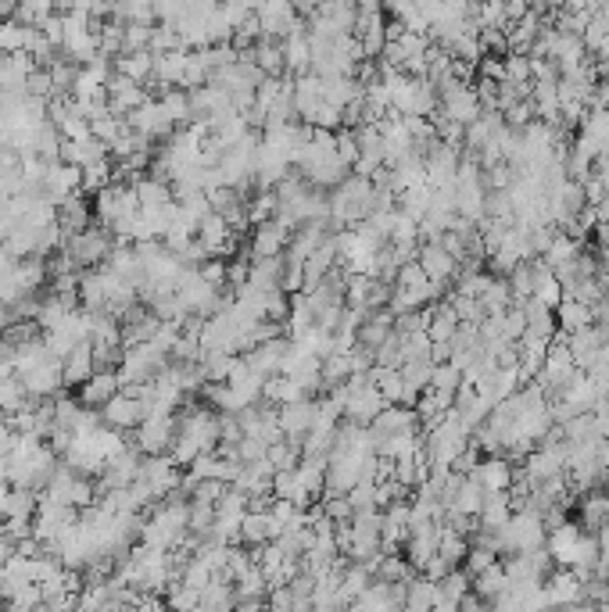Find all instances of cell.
<instances>
[{
    "label": "cell",
    "mask_w": 609,
    "mask_h": 612,
    "mask_svg": "<svg viewBox=\"0 0 609 612\" xmlns=\"http://www.w3.org/2000/svg\"><path fill=\"white\" fill-rule=\"evenodd\" d=\"M140 480H144L147 487H151V494H155L158 502H165L169 494L183 491V473L180 466L169 459V455H155V459H144V466H140Z\"/></svg>",
    "instance_id": "7"
},
{
    "label": "cell",
    "mask_w": 609,
    "mask_h": 612,
    "mask_svg": "<svg viewBox=\"0 0 609 612\" xmlns=\"http://www.w3.org/2000/svg\"><path fill=\"white\" fill-rule=\"evenodd\" d=\"M552 612H574V609H552Z\"/></svg>",
    "instance_id": "49"
},
{
    "label": "cell",
    "mask_w": 609,
    "mask_h": 612,
    "mask_svg": "<svg viewBox=\"0 0 609 612\" xmlns=\"http://www.w3.org/2000/svg\"><path fill=\"white\" fill-rule=\"evenodd\" d=\"M18 380L26 383V391H29V398H33V401L58 398V394L65 391V373H61V362H58V358H47V362H40L36 369L22 373Z\"/></svg>",
    "instance_id": "13"
},
{
    "label": "cell",
    "mask_w": 609,
    "mask_h": 612,
    "mask_svg": "<svg viewBox=\"0 0 609 612\" xmlns=\"http://www.w3.org/2000/svg\"><path fill=\"white\" fill-rule=\"evenodd\" d=\"M198 272H201V280H205V283H212L215 290H219V287H226V262H219V258H208V262L201 265Z\"/></svg>",
    "instance_id": "43"
},
{
    "label": "cell",
    "mask_w": 609,
    "mask_h": 612,
    "mask_svg": "<svg viewBox=\"0 0 609 612\" xmlns=\"http://www.w3.org/2000/svg\"><path fill=\"white\" fill-rule=\"evenodd\" d=\"M165 602H169V612H198L201 591H194V587H187L183 580H176V584H169V591H165Z\"/></svg>",
    "instance_id": "37"
},
{
    "label": "cell",
    "mask_w": 609,
    "mask_h": 612,
    "mask_svg": "<svg viewBox=\"0 0 609 612\" xmlns=\"http://www.w3.org/2000/svg\"><path fill=\"white\" fill-rule=\"evenodd\" d=\"M287 355H291V340L276 337V340H266V344H258V348H251L248 355H241V358L248 362L251 373H258V376H266V380H273V376L284 373Z\"/></svg>",
    "instance_id": "14"
},
{
    "label": "cell",
    "mask_w": 609,
    "mask_h": 612,
    "mask_svg": "<svg viewBox=\"0 0 609 612\" xmlns=\"http://www.w3.org/2000/svg\"><path fill=\"white\" fill-rule=\"evenodd\" d=\"M509 591V577H506V566H491V570H484V573H477L473 577V595L481 598V602H488V605H495L498 598L506 595Z\"/></svg>",
    "instance_id": "27"
},
{
    "label": "cell",
    "mask_w": 609,
    "mask_h": 612,
    "mask_svg": "<svg viewBox=\"0 0 609 612\" xmlns=\"http://www.w3.org/2000/svg\"><path fill=\"white\" fill-rule=\"evenodd\" d=\"M513 516V502H509V491L506 494H484V505H481V530H502Z\"/></svg>",
    "instance_id": "29"
},
{
    "label": "cell",
    "mask_w": 609,
    "mask_h": 612,
    "mask_svg": "<svg viewBox=\"0 0 609 612\" xmlns=\"http://www.w3.org/2000/svg\"><path fill=\"white\" fill-rule=\"evenodd\" d=\"M104 90H108V108H112L115 119H129L133 111L144 108V104L151 101L144 86L133 83V79H126V76H119V72L108 79V86H104Z\"/></svg>",
    "instance_id": "15"
},
{
    "label": "cell",
    "mask_w": 609,
    "mask_h": 612,
    "mask_svg": "<svg viewBox=\"0 0 609 612\" xmlns=\"http://www.w3.org/2000/svg\"><path fill=\"white\" fill-rule=\"evenodd\" d=\"M280 537L273 516L269 512H248L241 523V544H251V548H262V544H273Z\"/></svg>",
    "instance_id": "26"
},
{
    "label": "cell",
    "mask_w": 609,
    "mask_h": 612,
    "mask_svg": "<svg viewBox=\"0 0 609 612\" xmlns=\"http://www.w3.org/2000/svg\"><path fill=\"white\" fill-rule=\"evenodd\" d=\"M36 509H40V494L26 491V487H8L4 502H0V516H4V523H33Z\"/></svg>",
    "instance_id": "18"
},
{
    "label": "cell",
    "mask_w": 609,
    "mask_h": 612,
    "mask_svg": "<svg viewBox=\"0 0 609 612\" xmlns=\"http://www.w3.org/2000/svg\"><path fill=\"white\" fill-rule=\"evenodd\" d=\"M15 555H18V541L8 534V530H0V566H8Z\"/></svg>",
    "instance_id": "44"
},
{
    "label": "cell",
    "mask_w": 609,
    "mask_h": 612,
    "mask_svg": "<svg viewBox=\"0 0 609 612\" xmlns=\"http://www.w3.org/2000/svg\"><path fill=\"white\" fill-rule=\"evenodd\" d=\"M112 247H115L112 230H104V226H90V230L76 233V237H65L61 251L72 258V265H76L79 272H90V269H101V265L108 262Z\"/></svg>",
    "instance_id": "3"
},
{
    "label": "cell",
    "mask_w": 609,
    "mask_h": 612,
    "mask_svg": "<svg viewBox=\"0 0 609 612\" xmlns=\"http://www.w3.org/2000/svg\"><path fill=\"white\" fill-rule=\"evenodd\" d=\"M176 412H151L144 423L133 430V448L144 455V459H155V455H169L172 441H176Z\"/></svg>",
    "instance_id": "5"
},
{
    "label": "cell",
    "mask_w": 609,
    "mask_h": 612,
    "mask_svg": "<svg viewBox=\"0 0 609 612\" xmlns=\"http://www.w3.org/2000/svg\"><path fill=\"white\" fill-rule=\"evenodd\" d=\"M47 287V262L43 258H26L15 262L4 276H0V305H22V301L40 298V290Z\"/></svg>",
    "instance_id": "2"
},
{
    "label": "cell",
    "mask_w": 609,
    "mask_h": 612,
    "mask_svg": "<svg viewBox=\"0 0 609 612\" xmlns=\"http://www.w3.org/2000/svg\"><path fill=\"white\" fill-rule=\"evenodd\" d=\"M11 326H15V312H11L8 305H0V337H4Z\"/></svg>",
    "instance_id": "46"
},
{
    "label": "cell",
    "mask_w": 609,
    "mask_h": 612,
    "mask_svg": "<svg viewBox=\"0 0 609 612\" xmlns=\"http://www.w3.org/2000/svg\"><path fill=\"white\" fill-rule=\"evenodd\" d=\"M115 183V162L112 158H104V162H94L83 169V194H101L104 187H112Z\"/></svg>",
    "instance_id": "35"
},
{
    "label": "cell",
    "mask_w": 609,
    "mask_h": 612,
    "mask_svg": "<svg viewBox=\"0 0 609 612\" xmlns=\"http://www.w3.org/2000/svg\"><path fill=\"white\" fill-rule=\"evenodd\" d=\"M466 595H473L470 573L452 570L445 580H438V598H434V612H459V605L466 602Z\"/></svg>",
    "instance_id": "19"
},
{
    "label": "cell",
    "mask_w": 609,
    "mask_h": 612,
    "mask_svg": "<svg viewBox=\"0 0 609 612\" xmlns=\"http://www.w3.org/2000/svg\"><path fill=\"white\" fill-rule=\"evenodd\" d=\"M26 40H29V29H26V26H18L15 18L0 26V54H4V58H11V54H22V51H26Z\"/></svg>",
    "instance_id": "38"
},
{
    "label": "cell",
    "mask_w": 609,
    "mask_h": 612,
    "mask_svg": "<svg viewBox=\"0 0 609 612\" xmlns=\"http://www.w3.org/2000/svg\"><path fill=\"white\" fill-rule=\"evenodd\" d=\"M284 65L291 68L294 76H305L312 72V40H309V26H298L291 36L284 40Z\"/></svg>",
    "instance_id": "23"
},
{
    "label": "cell",
    "mask_w": 609,
    "mask_h": 612,
    "mask_svg": "<svg viewBox=\"0 0 609 612\" xmlns=\"http://www.w3.org/2000/svg\"><path fill=\"white\" fill-rule=\"evenodd\" d=\"M115 72L126 79H133V83H151V76H155V54L151 51H137V54H122L119 61H115Z\"/></svg>",
    "instance_id": "31"
},
{
    "label": "cell",
    "mask_w": 609,
    "mask_h": 612,
    "mask_svg": "<svg viewBox=\"0 0 609 612\" xmlns=\"http://www.w3.org/2000/svg\"><path fill=\"white\" fill-rule=\"evenodd\" d=\"M101 419H104V426H112V430L126 434V430H137V426L147 419V405L133 391H119L101 408Z\"/></svg>",
    "instance_id": "10"
},
{
    "label": "cell",
    "mask_w": 609,
    "mask_h": 612,
    "mask_svg": "<svg viewBox=\"0 0 609 612\" xmlns=\"http://www.w3.org/2000/svg\"><path fill=\"white\" fill-rule=\"evenodd\" d=\"M276 416H280V434L291 448H305V437L312 434V423H316V401H294V405H284L276 408Z\"/></svg>",
    "instance_id": "8"
},
{
    "label": "cell",
    "mask_w": 609,
    "mask_h": 612,
    "mask_svg": "<svg viewBox=\"0 0 609 612\" xmlns=\"http://www.w3.org/2000/svg\"><path fill=\"white\" fill-rule=\"evenodd\" d=\"M251 61H255V65L262 68L269 79H280V72L287 68L284 65V43H280V40H266V36H262V40L251 47Z\"/></svg>",
    "instance_id": "28"
},
{
    "label": "cell",
    "mask_w": 609,
    "mask_h": 612,
    "mask_svg": "<svg viewBox=\"0 0 609 612\" xmlns=\"http://www.w3.org/2000/svg\"><path fill=\"white\" fill-rule=\"evenodd\" d=\"M151 36H155V26H126V54L151 51Z\"/></svg>",
    "instance_id": "42"
},
{
    "label": "cell",
    "mask_w": 609,
    "mask_h": 612,
    "mask_svg": "<svg viewBox=\"0 0 609 612\" xmlns=\"http://www.w3.org/2000/svg\"><path fill=\"white\" fill-rule=\"evenodd\" d=\"M255 18H258V29H262V36H266V40H287V36L301 26L298 8H294V4H287V0L258 4Z\"/></svg>",
    "instance_id": "9"
},
{
    "label": "cell",
    "mask_w": 609,
    "mask_h": 612,
    "mask_svg": "<svg viewBox=\"0 0 609 612\" xmlns=\"http://www.w3.org/2000/svg\"><path fill=\"white\" fill-rule=\"evenodd\" d=\"M348 502H352L355 516H359V512H377V480H362L359 487H352Z\"/></svg>",
    "instance_id": "39"
},
{
    "label": "cell",
    "mask_w": 609,
    "mask_h": 612,
    "mask_svg": "<svg viewBox=\"0 0 609 612\" xmlns=\"http://www.w3.org/2000/svg\"><path fill=\"white\" fill-rule=\"evenodd\" d=\"M556 323L563 326V330H567V337H570V333L588 330V326L595 323V308L581 305V301H574V298H563V301H559V308H556Z\"/></svg>",
    "instance_id": "30"
},
{
    "label": "cell",
    "mask_w": 609,
    "mask_h": 612,
    "mask_svg": "<svg viewBox=\"0 0 609 612\" xmlns=\"http://www.w3.org/2000/svg\"><path fill=\"white\" fill-rule=\"evenodd\" d=\"M90 222H94V208L83 201V194H72L58 204V226L65 237H76V233L90 230Z\"/></svg>",
    "instance_id": "20"
},
{
    "label": "cell",
    "mask_w": 609,
    "mask_h": 612,
    "mask_svg": "<svg viewBox=\"0 0 609 612\" xmlns=\"http://www.w3.org/2000/svg\"><path fill=\"white\" fill-rule=\"evenodd\" d=\"M15 8H18V4H0V26H4V22H11V18H15Z\"/></svg>",
    "instance_id": "48"
},
{
    "label": "cell",
    "mask_w": 609,
    "mask_h": 612,
    "mask_svg": "<svg viewBox=\"0 0 609 612\" xmlns=\"http://www.w3.org/2000/svg\"><path fill=\"white\" fill-rule=\"evenodd\" d=\"M94 215H97V222H101L104 230H112L115 222L137 219V215H140L137 190L126 187V183H112V187H104L101 194L94 197Z\"/></svg>",
    "instance_id": "6"
},
{
    "label": "cell",
    "mask_w": 609,
    "mask_h": 612,
    "mask_svg": "<svg viewBox=\"0 0 609 612\" xmlns=\"http://www.w3.org/2000/svg\"><path fill=\"white\" fill-rule=\"evenodd\" d=\"M473 480L481 484L484 494H506L513 487V466L506 459H484L473 469Z\"/></svg>",
    "instance_id": "21"
},
{
    "label": "cell",
    "mask_w": 609,
    "mask_h": 612,
    "mask_svg": "<svg viewBox=\"0 0 609 612\" xmlns=\"http://www.w3.org/2000/svg\"><path fill=\"white\" fill-rule=\"evenodd\" d=\"M266 401L273 408H284L294 405V401H309V394L301 391L291 376H273V380H266Z\"/></svg>",
    "instance_id": "33"
},
{
    "label": "cell",
    "mask_w": 609,
    "mask_h": 612,
    "mask_svg": "<svg viewBox=\"0 0 609 612\" xmlns=\"http://www.w3.org/2000/svg\"><path fill=\"white\" fill-rule=\"evenodd\" d=\"M341 391H344V416H348V423L362 426V430L377 423V416L387 408L380 391L369 383V373L352 376L348 383H341Z\"/></svg>",
    "instance_id": "4"
},
{
    "label": "cell",
    "mask_w": 609,
    "mask_h": 612,
    "mask_svg": "<svg viewBox=\"0 0 609 612\" xmlns=\"http://www.w3.org/2000/svg\"><path fill=\"white\" fill-rule=\"evenodd\" d=\"M323 512H326V519H330L334 527H348V523L355 519V509H352V502H348V498H326Z\"/></svg>",
    "instance_id": "41"
},
{
    "label": "cell",
    "mask_w": 609,
    "mask_h": 612,
    "mask_svg": "<svg viewBox=\"0 0 609 612\" xmlns=\"http://www.w3.org/2000/svg\"><path fill=\"white\" fill-rule=\"evenodd\" d=\"M373 215V179L348 176L330 194V226H359Z\"/></svg>",
    "instance_id": "1"
},
{
    "label": "cell",
    "mask_w": 609,
    "mask_h": 612,
    "mask_svg": "<svg viewBox=\"0 0 609 612\" xmlns=\"http://www.w3.org/2000/svg\"><path fill=\"white\" fill-rule=\"evenodd\" d=\"M291 233L280 219H269L262 222V226H255V233H251V244H248V258L255 262V258H284L287 244H291Z\"/></svg>",
    "instance_id": "12"
},
{
    "label": "cell",
    "mask_w": 609,
    "mask_h": 612,
    "mask_svg": "<svg viewBox=\"0 0 609 612\" xmlns=\"http://www.w3.org/2000/svg\"><path fill=\"white\" fill-rule=\"evenodd\" d=\"M158 101H162L165 115H169L176 129L190 126V122H194V111H190V94H187V90H162V94H158Z\"/></svg>",
    "instance_id": "34"
},
{
    "label": "cell",
    "mask_w": 609,
    "mask_h": 612,
    "mask_svg": "<svg viewBox=\"0 0 609 612\" xmlns=\"http://www.w3.org/2000/svg\"><path fill=\"white\" fill-rule=\"evenodd\" d=\"M133 190H137L140 212H165V208L176 201V197H172V187L158 176H144Z\"/></svg>",
    "instance_id": "25"
},
{
    "label": "cell",
    "mask_w": 609,
    "mask_h": 612,
    "mask_svg": "<svg viewBox=\"0 0 609 612\" xmlns=\"http://www.w3.org/2000/svg\"><path fill=\"white\" fill-rule=\"evenodd\" d=\"M119 391H122L119 373H94V380L79 387V405L97 408V412H101V408L108 405V401H112Z\"/></svg>",
    "instance_id": "22"
},
{
    "label": "cell",
    "mask_w": 609,
    "mask_h": 612,
    "mask_svg": "<svg viewBox=\"0 0 609 612\" xmlns=\"http://www.w3.org/2000/svg\"><path fill=\"white\" fill-rule=\"evenodd\" d=\"M26 94L36 97V101H47V104L54 101V83H51V72H47V68H36L33 76H29Z\"/></svg>",
    "instance_id": "40"
},
{
    "label": "cell",
    "mask_w": 609,
    "mask_h": 612,
    "mask_svg": "<svg viewBox=\"0 0 609 612\" xmlns=\"http://www.w3.org/2000/svg\"><path fill=\"white\" fill-rule=\"evenodd\" d=\"M61 373H65V387H83V383L94 380V344H79L65 362H61Z\"/></svg>",
    "instance_id": "24"
},
{
    "label": "cell",
    "mask_w": 609,
    "mask_h": 612,
    "mask_svg": "<svg viewBox=\"0 0 609 612\" xmlns=\"http://www.w3.org/2000/svg\"><path fill=\"white\" fill-rule=\"evenodd\" d=\"M11 444H15V430H11L8 419H4V423H0V462H8Z\"/></svg>",
    "instance_id": "45"
},
{
    "label": "cell",
    "mask_w": 609,
    "mask_h": 612,
    "mask_svg": "<svg viewBox=\"0 0 609 612\" xmlns=\"http://www.w3.org/2000/svg\"><path fill=\"white\" fill-rule=\"evenodd\" d=\"M438 555H441V559H445L448 566H452V570H455V562H463L466 555H470V541H466L463 534H455L452 527H445V523H441V541H438Z\"/></svg>",
    "instance_id": "36"
},
{
    "label": "cell",
    "mask_w": 609,
    "mask_h": 612,
    "mask_svg": "<svg viewBox=\"0 0 609 612\" xmlns=\"http://www.w3.org/2000/svg\"><path fill=\"white\" fill-rule=\"evenodd\" d=\"M126 122H129V129H133V133L144 136V140H151V144H158V140L165 144V140L176 133V126H172V119L165 115V108H162V101H158V97H151L144 108L133 111Z\"/></svg>",
    "instance_id": "11"
},
{
    "label": "cell",
    "mask_w": 609,
    "mask_h": 612,
    "mask_svg": "<svg viewBox=\"0 0 609 612\" xmlns=\"http://www.w3.org/2000/svg\"><path fill=\"white\" fill-rule=\"evenodd\" d=\"M405 609V584H384L373 580L366 595L355 602V612H402Z\"/></svg>",
    "instance_id": "16"
},
{
    "label": "cell",
    "mask_w": 609,
    "mask_h": 612,
    "mask_svg": "<svg viewBox=\"0 0 609 612\" xmlns=\"http://www.w3.org/2000/svg\"><path fill=\"white\" fill-rule=\"evenodd\" d=\"M233 612H266V602H237Z\"/></svg>",
    "instance_id": "47"
},
{
    "label": "cell",
    "mask_w": 609,
    "mask_h": 612,
    "mask_svg": "<svg viewBox=\"0 0 609 612\" xmlns=\"http://www.w3.org/2000/svg\"><path fill=\"white\" fill-rule=\"evenodd\" d=\"M33 405V398H29V391H26V383L18 380V376H11V380H4L0 383V416H18L22 408H29Z\"/></svg>",
    "instance_id": "32"
},
{
    "label": "cell",
    "mask_w": 609,
    "mask_h": 612,
    "mask_svg": "<svg viewBox=\"0 0 609 612\" xmlns=\"http://www.w3.org/2000/svg\"><path fill=\"white\" fill-rule=\"evenodd\" d=\"M416 265H420V269L427 272V280L441 290V283H448L455 276V265H459V262L448 255L438 240H427V244L420 247V255H416Z\"/></svg>",
    "instance_id": "17"
}]
</instances>
